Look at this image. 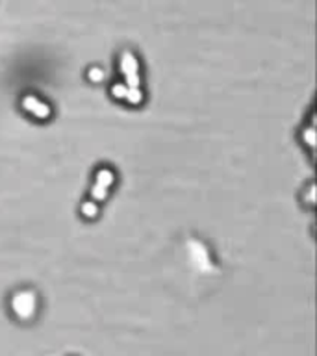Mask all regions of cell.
<instances>
[{
  "instance_id": "12",
  "label": "cell",
  "mask_w": 317,
  "mask_h": 356,
  "mask_svg": "<svg viewBox=\"0 0 317 356\" xmlns=\"http://www.w3.org/2000/svg\"><path fill=\"white\" fill-rule=\"evenodd\" d=\"M304 200H306L310 206L315 204V186H313V184L308 188V193H306V197H304Z\"/></svg>"
},
{
  "instance_id": "8",
  "label": "cell",
  "mask_w": 317,
  "mask_h": 356,
  "mask_svg": "<svg viewBox=\"0 0 317 356\" xmlns=\"http://www.w3.org/2000/svg\"><path fill=\"white\" fill-rule=\"evenodd\" d=\"M315 126H308V128L302 130V141L306 143L310 149H315Z\"/></svg>"
},
{
  "instance_id": "4",
  "label": "cell",
  "mask_w": 317,
  "mask_h": 356,
  "mask_svg": "<svg viewBox=\"0 0 317 356\" xmlns=\"http://www.w3.org/2000/svg\"><path fill=\"white\" fill-rule=\"evenodd\" d=\"M98 211L100 210H98V206L95 200H86V202L80 206V213L86 217V219H95V217L98 216Z\"/></svg>"
},
{
  "instance_id": "10",
  "label": "cell",
  "mask_w": 317,
  "mask_h": 356,
  "mask_svg": "<svg viewBox=\"0 0 317 356\" xmlns=\"http://www.w3.org/2000/svg\"><path fill=\"white\" fill-rule=\"evenodd\" d=\"M104 78H106V75H104V70L100 67H91V69L87 70V80L91 82V84H100Z\"/></svg>"
},
{
  "instance_id": "9",
  "label": "cell",
  "mask_w": 317,
  "mask_h": 356,
  "mask_svg": "<svg viewBox=\"0 0 317 356\" xmlns=\"http://www.w3.org/2000/svg\"><path fill=\"white\" fill-rule=\"evenodd\" d=\"M91 197L95 202H100V200H106L108 199V188L100 186V184L95 182V186L91 188Z\"/></svg>"
},
{
  "instance_id": "3",
  "label": "cell",
  "mask_w": 317,
  "mask_h": 356,
  "mask_svg": "<svg viewBox=\"0 0 317 356\" xmlns=\"http://www.w3.org/2000/svg\"><path fill=\"white\" fill-rule=\"evenodd\" d=\"M95 182L110 189L113 184H115V173H113L112 169H108V167L98 169L97 173H95Z\"/></svg>"
},
{
  "instance_id": "5",
  "label": "cell",
  "mask_w": 317,
  "mask_h": 356,
  "mask_svg": "<svg viewBox=\"0 0 317 356\" xmlns=\"http://www.w3.org/2000/svg\"><path fill=\"white\" fill-rule=\"evenodd\" d=\"M50 114H52V110H50V106L47 102H43V100H39L38 106L30 112V115H33L36 119H41V121H45V119H49Z\"/></svg>"
},
{
  "instance_id": "6",
  "label": "cell",
  "mask_w": 317,
  "mask_h": 356,
  "mask_svg": "<svg viewBox=\"0 0 317 356\" xmlns=\"http://www.w3.org/2000/svg\"><path fill=\"white\" fill-rule=\"evenodd\" d=\"M143 91H141V87H128V93H126V100H128L132 106H139L143 102Z\"/></svg>"
},
{
  "instance_id": "1",
  "label": "cell",
  "mask_w": 317,
  "mask_h": 356,
  "mask_svg": "<svg viewBox=\"0 0 317 356\" xmlns=\"http://www.w3.org/2000/svg\"><path fill=\"white\" fill-rule=\"evenodd\" d=\"M11 308L19 319H32L38 310V297L30 290L17 292L11 299Z\"/></svg>"
},
{
  "instance_id": "11",
  "label": "cell",
  "mask_w": 317,
  "mask_h": 356,
  "mask_svg": "<svg viewBox=\"0 0 317 356\" xmlns=\"http://www.w3.org/2000/svg\"><path fill=\"white\" fill-rule=\"evenodd\" d=\"M39 100H41V98H38L36 95H24V97H22V100H21V106H22V110H24V112H28V114H30V112H32V110L38 106Z\"/></svg>"
},
{
  "instance_id": "2",
  "label": "cell",
  "mask_w": 317,
  "mask_h": 356,
  "mask_svg": "<svg viewBox=\"0 0 317 356\" xmlns=\"http://www.w3.org/2000/svg\"><path fill=\"white\" fill-rule=\"evenodd\" d=\"M119 67L124 76V84L128 87H141L139 67H137V58L132 50H124L119 59Z\"/></svg>"
},
{
  "instance_id": "7",
  "label": "cell",
  "mask_w": 317,
  "mask_h": 356,
  "mask_svg": "<svg viewBox=\"0 0 317 356\" xmlns=\"http://www.w3.org/2000/svg\"><path fill=\"white\" fill-rule=\"evenodd\" d=\"M110 91H112L113 98H117V100H124V98H126V93H128V86H126L124 82H117V84H113Z\"/></svg>"
}]
</instances>
